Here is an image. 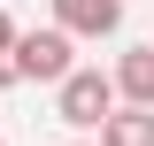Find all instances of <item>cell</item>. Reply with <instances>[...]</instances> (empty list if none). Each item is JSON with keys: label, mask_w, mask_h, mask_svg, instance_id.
<instances>
[{"label": "cell", "mask_w": 154, "mask_h": 146, "mask_svg": "<svg viewBox=\"0 0 154 146\" xmlns=\"http://www.w3.org/2000/svg\"><path fill=\"white\" fill-rule=\"evenodd\" d=\"M116 100H123V92H116V69H100V62H77V69L54 85V115L69 131H100Z\"/></svg>", "instance_id": "cell-1"}, {"label": "cell", "mask_w": 154, "mask_h": 146, "mask_svg": "<svg viewBox=\"0 0 154 146\" xmlns=\"http://www.w3.org/2000/svg\"><path fill=\"white\" fill-rule=\"evenodd\" d=\"M16 69L31 77V85H62V77L77 69V31H62V23L16 31Z\"/></svg>", "instance_id": "cell-2"}, {"label": "cell", "mask_w": 154, "mask_h": 146, "mask_svg": "<svg viewBox=\"0 0 154 146\" xmlns=\"http://www.w3.org/2000/svg\"><path fill=\"white\" fill-rule=\"evenodd\" d=\"M46 8H54V23L77 31V38H116L123 31V0H46Z\"/></svg>", "instance_id": "cell-3"}, {"label": "cell", "mask_w": 154, "mask_h": 146, "mask_svg": "<svg viewBox=\"0 0 154 146\" xmlns=\"http://www.w3.org/2000/svg\"><path fill=\"white\" fill-rule=\"evenodd\" d=\"M100 146H154V108H139V100H116L108 123L93 131Z\"/></svg>", "instance_id": "cell-4"}, {"label": "cell", "mask_w": 154, "mask_h": 146, "mask_svg": "<svg viewBox=\"0 0 154 146\" xmlns=\"http://www.w3.org/2000/svg\"><path fill=\"white\" fill-rule=\"evenodd\" d=\"M116 92L139 100V108H154V46H123L116 54Z\"/></svg>", "instance_id": "cell-5"}, {"label": "cell", "mask_w": 154, "mask_h": 146, "mask_svg": "<svg viewBox=\"0 0 154 146\" xmlns=\"http://www.w3.org/2000/svg\"><path fill=\"white\" fill-rule=\"evenodd\" d=\"M0 54H16V16L0 8Z\"/></svg>", "instance_id": "cell-6"}, {"label": "cell", "mask_w": 154, "mask_h": 146, "mask_svg": "<svg viewBox=\"0 0 154 146\" xmlns=\"http://www.w3.org/2000/svg\"><path fill=\"white\" fill-rule=\"evenodd\" d=\"M69 146H100V138H69Z\"/></svg>", "instance_id": "cell-7"}, {"label": "cell", "mask_w": 154, "mask_h": 146, "mask_svg": "<svg viewBox=\"0 0 154 146\" xmlns=\"http://www.w3.org/2000/svg\"><path fill=\"white\" fill-rule=\"evenodd\" d=\"M0 146H8V138H0Z\"/></svg>", "instance_id": "cell-8"}]
</instances>
